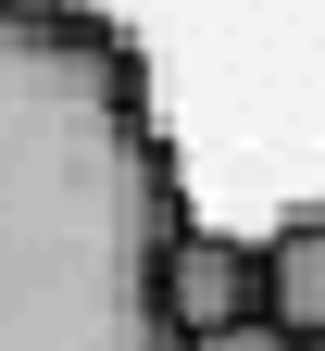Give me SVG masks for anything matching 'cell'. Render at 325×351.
Wrapping results in <instances>:
<instances>
[{"instance_id": "cell-1", "label": "cell", "mask_w": 325, "mask_h": 351, "mask_svg": "<svg viewBox=\"0 0 325 351\" xmlns=\"http://www.w3.org/2000/svg\"><path fill=\"white\" fill-rule=\"evenodd\" d=\"M175 151L151 63L88 0H0V351H175Z\"/></svg>"}, {"instance_id": "cell-2", "label": "cell", "mask_w": 325, "mask_h": 351, "mask_svg": "<svg viewBox=\"0 0 325 351\" xmlns=\"http://www.w3.org/2000/svg\"><path fill=\"white\" fill-rule=\"evenodd\" d=\"M163 314H175V339L263 314V239H200L188 213H175V239H163Z\"/></svg>"}, {"instance_id": "cell-3", "label": "cell", "mask_w": 325, "mask_h": 351, "mask_svg": "<svg viewBox=\"0 0 325 351\" xmlns=\"http://www.w3.org/2000/svg\"><path fill=\"white\" fill-rule=\"evenodd\" d=\"M263 314L288 326L300 351L325 339V213H300V226H275V239H263Z\"/></svg>"}, {"instance_id": "cell-4", "label": "cell", "mask_w": 325, "mask_h": 351, "mask_svg": "<svg viewBox=\"0 0 325 351\" xmlns=\"http://www.w3.org/2000/svg\"><path fill=\"white\" fill-rule=\"evenodd\" d=\"M175 351H300L275 314H238V326H200V339H175Z\"/></svg>"}, {"instance_id": "cell-5", "label": "cell", "mask_w": 325, "mask_h": 351, "mask_svg": "<svg viewBox=\"0 0 325 351\" xmlns=\"http://www.w3.org/2000/svg\"><path fill=\"white\" fill-rule=\"evenodd\" d=\"M313 351H325V339H313Z\"/></svg>"}]
</instances>
